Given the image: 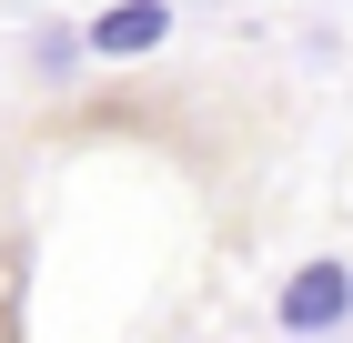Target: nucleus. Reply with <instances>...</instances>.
Listing matches in <instances>:
<instances>
[{"label": "nucleus", "mask_w": 353, "mask_h": 343, "mask_svg": "<svg viewBox=\"0 0 353 343\" xmlns=\"http://www.w3.org/2000/svg\"><path fill=\"white\" fill-rule=\"evenodd\" d=\"M172 41V0H111L101 21L81 30V61H141Z\"/></svg>", "instance_id": "f03ea898"}, {"label": "nucleus", "mask_w": 353, "mask_h": 343, "mask_svg": "<svg viewBox=\"0 0 353 343\" xmlns=\"http://www.w3.org/2000/svg\"><path fill=\"white\" fill-rule=\"evenodd\" d=\"M272 323H283L293 343H323V333H343V323H353V263H343V253L303 263L293 283L272 293Z\"/></svg>", "instance_id": "f257e3e1"}, {"label": "nucleus", "mask_w": 353, "mask_h": 343, "mask_svg": "<svg viewBox=\"0 0 353 343\" xmlns=\"http://www.w3.org/2000/svg\"><path fill=\"white\" fill-rule=\"evenodd\" d=\"M30 61H41V71H81V30H41Z\"/></svg>", "instance_id": "7ed1b4c3"}]
</instances>
